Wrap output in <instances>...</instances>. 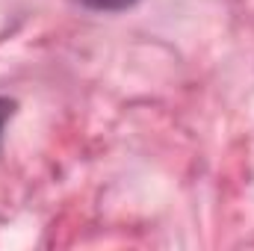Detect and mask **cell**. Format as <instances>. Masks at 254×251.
Returning <instances> with one entry per match:
<instances>
[{"label":"cell","instance_id":"1","mask_svg":"<svg viewBox=\"0 0 254 251\" xmlns=\"http://www.w3.org/2000/svg\"><path fill=\"white\" fill-rule=\"evenodd\" d=\"M80 3L89 6V9H101V12H119V9L133 6L136 0H80Z\"/></svg>","mask_w":254,"mask_h":251},{"label":"cell","instance_id":"2","mask_svg":"<svg viewBox=\"0 0 254 251\" xmlns=\"http://www.w3.org/2000/svg\"><path fill=\"white\" fill-rule=\"evenodd\" d=\"M9 113H12V104L0 98V127H3V122H6V119H9Z\"/></svg>","mask_w":254,"mask_h":251}]
</instances>
